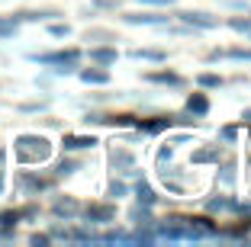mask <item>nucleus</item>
Returning a JSON list of instances; mask_svg holds the SVG:
<instances>
[{
	"instance_id": "nucleus-3",
	"label": "nucleus",
	"mask_w": 251,
	"mask_h": 247,
	"mask_svg": "<svg viewBox=\"0 0 251 247\" xmlns=\"http://www.w3.org/2000/svg\"><path fill=\"white\" fill-rule=\"evenodd\" d=\"M52 212L61 215V218H71V215H77V202H74V199H58V202L52 205Z\"/></svg>"
},
{
	"instance_id": "nucleus-5",
	"label": "nucleus",
	"mask_w": 251,
	"mask_h": 247,
	"mask_svg": "<svg viewBox=\"0 0 251 247\" xmlns=\"http://www.w3.org/2000/svg\"><path fill=\"white\" fill-rule=\"evenodd\" d=\"M94 58H97V61H103V65H110V61H116V51H113V48H97V51H94Z\"/></svg>"
},
{
	"instance_id": "nucleus-10",
	"label": "nucleus",
	"mask_w": 251,
	"mask_h": 247,
	"mask_svg": "<svg viewBox=\"0 0 251 247\" xmlns=\"http://www.w3.org/2000/svg\"><path fill=\"white\" fill-rule=\"evenodd\" d=\"M139 199H145V202H151L155 196H151V189H148V186H139Z\"/></svg>"
},
{
	"instance_id": "nucleus-2",
	"label": "nucleus",
	"mask_w": 251,
	"mask_h": 247,
	"mask_svg": "<svg viewBox=\"0 0 251 247\" xmlns=\"http://www.w3.org/2000/svg\"><path fill=\"white\" fill-rule=\"evenodd\" d=\"M36 61H42V65H74L77 61V51H52V55H36Z\"/></svg>"
},
{
	"instance_id": "nucleus-9",
	"label": "nucleus",
	"mask_w": 251,
	"mask_h": 247,
	"mask_svg": "<svg viewBox=\"0 0 251 247\" xmlns=\"http://www.w3.org/2000/svg\"><path fill=\"white\" fill-rule=\"evenodd\" d=\"M16 32V22L13 20H0V36H13Z\"/></svg>"
},
{
	"instance_id": "nucleus-11",
	"label": "nucleus",
	"mask_w": 251,
	"mask_h": 247,
	"mask_svg": "<svg viewBox=\"0 0 251 247\" xmlns=\"http://www.w3.org/2000/svg\"><path fill=\"white\" fill-rule=\"evenodd\" d=\"M200 84H206V87H216V84H219V77H213V74H206V77H200Z\"/></svg>"
},
{
	"instance_id": "nucleus-12",
	"label": "nucleus",
	"mask_w": 251,
	"mask_h": 247,
	"mask_svg": "<svg viewBox=\"0 0 251 247\" xmlns=\"http://www.w3.org/2000/svg\"><path fill=\"white\" fill-rule=\"evenodd\" d=\"M245 119H251V112H245Z\"/></svg>"
},
{
	"instance_id": "nucleus-1",
	"label": "nucleus",
	"mask_w": 251,
	"mask_h": 247,
	"mask_svg": "<svg viewBox=\"0 0 251 247\" xmlns=\"http://www.w3.org/2000/svg\"><path fill=\"white\" fill-rule=\"evenodd\" d=\"M49 141L45 138H36V135H26V138L16 141V154H20V160H26V164H39V160L49 157Z\"/></svg>"
},
{
	"instance_id": "nucleus-4",
	"label": "nucleus",
	"mask_w": 251,
	"mask_h": 247,
	"mask_svg": "<svg viewBox=\"0 0 251 247\" xmlns=\"http://www.w3.org/2000/svg\"><path fill=\"white\" fill-rule=\"evenodd\" d=\"M87 215H90V222H110L113 209L110 205H94V209H87Z\"/></svg>"
},
{
	"instance_id": "nucleus-7",
	"label": "nucleus",
	"mask_w": 251,
	"mask_h": 247,
	"mask_svg": "<svg viewBox=\"0 0 251 247\" xmlns=\"http://www.w3.org/2000/svg\"><path fill=\"white\" fill-rule=\"evenodd\" d=\"M84 80L87 84H106V74L103 71H84Z\"/></svg>"
},
{
	"instance_id": "nucleus-6",
	"label": "nucleus",
	"mask_w": 251,
	"mask_h": 247,
	"mask_svg": "<svg viewBox=\"0 0 251 247\" xmlns=\"http://www.w3.org/2000/svg\"><path fill=\"white\" fill-rule=\"evenodd\" d=\"M90 145H94V138H74V135L65 138V148H90Z\"/></svg>"
},
{
	"instance_id": "nucleus-13",
	"label": "nucleus",
	"mask_w": 251,
	"mask_h": 247,
	"mask_svg": "<svg viewBox=\"0 0 251 247\" xmlns=\"http://www.w3.org/2000/svg\"><path fill=\"white\" fill-rule=\"evenodd\" d=\"M0 189H3V180H0Z\"/></svg>"
},
{
	"instance_id": "nucleus-8",
	"label": "nucleus",
	"mask_w": 251,
	"mask_h": 247,
	"mask_svg": "<svg viewBox=\"0 0 251 247\" xmlns=\"http://www.w3.org/2000/svg\"><path fill=\"white\" fill-rule=\"evenodd\" d=\"M187 106H190L193 112H206V100H203V96H190V103H187Z\"/></svg>"
}]
</instances>
